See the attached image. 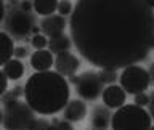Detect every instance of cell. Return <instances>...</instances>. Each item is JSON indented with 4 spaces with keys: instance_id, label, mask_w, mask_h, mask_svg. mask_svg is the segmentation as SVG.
I'll list each match as a JSON object with an SVG mask.
<instances>
[{
    "instance_id": "1",
    "label": "cell",
    "mask_w": 154,
    "mask_h": 130,
    "mask_svg": "<svg viewBox=\"0 0 154 130\" xmlns=\"http://www.w3.org/2000/svg\"><path fill=\"white\" fill-rule=\"evenodd\" d=\"M77 51L100 69L146 60L154 45V10L146 0H79L69 19Z\"/></svg>"
},
{
    "instance_id": "2",
    "label": "cell",
    "mask_w": 154,
    "mask_h": 130,
    "mask_svg": "<svg viewBox=\"0 0 154 130\" xmlns=\"http://www.w3.org/2000/svg\"><path fill=\"white\" fill-rule=\"evenodd\" d=\"M69 82L56 71L34 72L24 85L26 103L42 116H51L64 108L69 103Z\"/></svg>"
},
{
    "instance_id": "3",
    "label": "cell",
    "mask_w": 154,
    "mask_h": 130,
    "mask_svg": "<svg viewBox=\"0 0 154 130\" xmlns=\"http://www.w3.org/2000/svg\"><path fill=\"white\" fill-rule=\"evenodd\" d=\"M151 114L137 104H124L116 109L111 120L112 130H151Z\"/></svg>"
},
{
    "instance_id": "4",
    "label": "cell",
    "mask_w": 154,
    "mask_h": 130,
    "mask_svg": "<svg viewBox=\"0 0 154 130\" xmlns=\"http://www.w3.org/2000/svg\"><path fill=\"white\" fill-rule=\"evenodd\" d=\"M35 111L26 101H10L3 103L2 125L3 130H31L35 122Z\"/></svg>"
},
{
    "instance_id": "5",
    "label": "cell",
    "mask_w": 154,
    "mask_h": 130,
    "mask_svg": "<svg viewBox=\"0 0 154 130\" xmlns=\"http://www.w3.org/2000/svg\"><path fill=\"white\" fill-rule=\"evenodd\" d=\"M120 87L127 91L128 95H138V93H144L149 88V84H151V76L149 72L141 66H128L122 69L119 77Z\"/></svg>"
},
{
    "instance_id": "6",
    "label": "cell",
    "mask_w": 154,
    "mask_h": 130,
    "mask_svg": "<svg viewBox=\"0 0 154 130\" xmlns=\"http://www.w3.org/2000/svg\"><path fill=\"white\" fill-rule=\"evenodd\" d=\"M75 90L82 100L87 101H95L103 95V82H101L100 76L96 72L91 71H85L77 77V84H75Z\"/></svg>"
},
{
    "instance_id": "7",
    "label": "cell",
    "mask_w": 154,
    "mask_h": 130,
    "mask_svg": "<svg viewBox=\"0 0 154 130\" xmlns=\"http://www.w3.org/2000/svg\"><path fill=\"white\" fill-rule=\"evenodd\" d=\"M5 27L10 34L16 37H26L29 32H32L34 18L27 11H23L21 8H13L5 18Z\"/></svg>"
},
{
    "instance_id": "8",
    "label": "cell",
    "mask_w": 154,
    "mask_h": 130,
    "mask_svg": "<svg viewBox=\"0 0 154 130\" xmlns=\"http://www.w3.org/2000/svg\"><path fill=\"white\" fill-rule=\"evenodd\" d=\"M79 66H80L79 58L75 55H72L71 51H64L61 55H56V58H55V69L63 77L74 76L77 69H79Z\"/></svg>"
},
{
    "instance_id": "9",
    "label": "cell",
    "mask_w": 154,
    "mask_h": 130,
    "mask_svg": "<svg viewBox=\"0 0 154 130\" xmlns=\"http://www.w3.org/2000/svg\"><path fill=\"white\" fill-rule=\"evenodd\" d=\"M127 100V91H125L120 85H108L103 91V101L106 104V108L109 109H119L125 104Z\"/></svg>"
},
{
    "instance_id": "10",
    "label": "cell",
    "mask_w": 154,
    "mask_h": 130,
    "mask_svg": "<svg viewBox=\"0 0 154 130\" xmlns=\"http://www.w3.org/2000/svg\"><path fill=\"white\" fill-rule=\"evenodd\" d=\"M66 26H67V21H66L64 16H61V14H53V16L43 18L42 23H40L42 34L47 36L48 39L64 34V27Z\"/></svg>"
},
{
    "instance_id": "11",
    "label": "cell",
    "mask_w": 154,
    "mask_h": 130,
    "mask_svg": "<svg viewBox=\"0 0 154 130\" xmlns=\"http://www.w3.org/2000/svg\"><path fill=\"white\" fill-rule=\"evenodd\" d=\"M31 66L35 69V72H45L50 71L55 64V58L50 50H37L31 55Z\"/></svg>"
},
{
    "instance_id": "12",
    "label": "cell",
    "mask_w": 154,
    "mask_h": 130,
    "mask_svg": "<svg viewBox=\"0 0 154 130\" xmlns=\"http://www.w3.org/2000/svg\"><path fill=\"white\" fill-rule=\"evenodd\" d=\"M87 116V104L82 100H71L64 108V120L80 122Z\"/></svg>"
},
{
    "instance_id": "13",
    "label": "cell",
    "mask_w": 154,
    "mask_h": 130,
    "mask_svg": "<svg viewBox=\"0 0 154 130\" xmlns=\"http://www.w3.org/2000/svg\"><path fill=\"white\" fill-rule=\"evenodd\" d=\"M71 47H72V39L67 37L66 34H61V36L48 39V50H50L53 55H61V53H64V51H69Z\"/></svg>"
},
{
    "instance_id": "14",
    "label": "cell",
    "mask_w": 154,
    "mask_h": 130,
    "mask_svg": "<svg viewBox=\"0 0 154 130\" xmlns=\"http://www.w3.org/2000/svg\"><path fill=\"white\" fill-rule=\"evenodd\" d=\"M112 120V114L109 113V108H96L91 116V124L96 130H108Z\"/></svg>"
},
{
    "instance_id": "15",
    "label": "cell",
    "mask_w": 154,
    "mask_h": 130,
    "mask_svg": "<svg viewBox=\"0 0 154 130\" xmlns=\"http://www.w3.org/2000/svg\"><path fill=\"white\" fill-rule=\"evenodd\" d=\"M2 72L10 80H18L24 76V64L19 60H16V58H13V60H10L3 64Z\"/></svg>"
},
{
    "instance_id": "16",
    "label": "cell",
    "mask_w": 154,
    "mask_h": 130,
    "mask_svg": "<svg viewBox=\"0 0 154 130\" xmlns=\"http://www.w3.org/2000/svg\"><path fill=\"white\" fill-rule=\"evenodd\" d=\"M58 3L60 0H32L34 11L45 18L53 16V13L58 11Z\"/></svg>"
},
{
    "instance_id": "17",
    "label": "cell",
    "mask_w": 154,
    "mask_h": 130,
    "mask_svg": "<svg viewBox=\"0 0 154 130\" xmlns=\"http://www.w3.org/2000/svg\"><path fill=\"white\" fill-rule=\"evenodd\" d=\"M0 40H2V63L5 64L7 61L13 60L14 58V45H13V40L10 37L8 32H2L0 34Z\"/></svg>"
},
{
    "instance_id": "18",
    "label": "cell",
    "mask_w": 154,
    "mask_h": 130,
    "mask_svg": "<svg viewBox=\"0 0 154 130\" xmlns=\"http://www.w3.org/2000/svg\"><path fill=\"white\" fill-rule=\"evenodd\" d=\"M31 45L37 50H45L48 47V37L43 36V34H38V36H34L32 40H31Z\"/></svg>"
},
{
    "instance_id": "19",
    "label": "cell",
    "mask_w": 154,
    "mask_h": 130,
    "mask_svg": "<svg viewBox=\"0 0 154 130\" xmlns=\"http://www.w3.org/2000/svg\"><path fill=\"white\" fill-rule=\"evenodd\" d=\"M24 88L21 87H14L11 91H7L5 95H2V103H10V101H16L21 95H24Z\"/></svg>"
},
{
    "instance_id": "20",
    "label": "cell",
    "mask_w": 154,
    "mask_h": 130,
    "mask_svg": "<svg viewBox=\"0 0 154 130\" xmlns=\"http://www.w3.org/2000/svg\"><path fill=\"white\" fill-rule=\"evenodd\" d=\"M100 79L103 84H108V85H112L116 79H117V71H108V69H101L100 72Z\"/></svg>"
},
{
    "instance_id": "21",
    "label": "cell",
    "mask_w": 154,
    "mask_h": 130,
    "mask_svg": "<svg viewBox=\"0 0 154 130\" xmlns=\"http://www.w3.org/2000/svg\"><path fill=\"white\" fill-rule=\"evenodd\" d=\"M48 130H74V127H72V124L69 122V120H58V119H55L50 124V128Z\"/></svg>"
},
{
    "instance_id": "22",
    "label": "cell",
    "mask_w": 154,
    "mask_h": 130,
    "mask_svg": "<svg viewBox=\"0 0 154 130\" xmlns=\"http://www.w3.org/2000/svg\"><path fill=\"white\" fill-rule=\"evenodd\" d=\"M74 11V7H72L71 2H67V0H61L60 3H58V14H61V16H67V14H72Z\"/></svg>"
},
{
    "instance_id": "23",
    "label": "cell",
    "mask_w": 154,
    "mask_h": 130,
    "mask_svg": "<svg viewBox=\"0 0 154 130\" xmlns=\"http://www.w3.org/2000/svg\"><path fill=\"white\" fill-rule=\"evenodd\" d=\"M149 101H151V96H149V95L138 93V95H135V98H133V104L144 108V106H149Z\"/></svg>"
},
{
    "instance_id": "24",
    "label": "cell",
    "mask_w": 154,
    "mask_h": 130,
    "mask_svg": "<svg viewBox=\"0 0 154 130\" xmlns=\"http://www.w3.org/2000/svg\"><path fill=\"white\" fill-rule=\"evenodd\" d=\"M48 128H50V122H48V120H45V119H37L35 122H34V125H32L31 130H48Z\"/></svg>"
},
{
    "instance_id": "25",
    "label": "cell",
    "mask_w": 154,
    "mask_h": 130,
    "mask_svg": "<svg viewBox=\"0 0 154 130\" xmlns=\"http://www.w3.org/2000/svg\"><path fill=\"white\" fill-rule=\"evenodd\" d=\"M27 55V50L24 47H16V50H14V58L16 60H21V58H24Z\"/></svg>"
},
{
    "instance_id": "26",
    "label": "cell",
    "mask_w": 154,
    "mask_h": 130,
    "mask_svg": "<svg viewBox=\"0 0 154 130\" xmlns=\"http://www.w3.org/2000/svg\"><path fill=\"white\" fill-rule=\"evenodd\" d=\"M0 79H2V95H5V93L8 91V80H10V79L3 74V72L0 74Z\"/></svg>"
},
{
    "instance_id": "27",
    "label": "cell",
    "mask_w": 154,
    "mask_h": 130,
    "mask_svg": "<svg viewBox=\"0 0 154 130\" xmlns=\"http://www.w3.org/2000/svg\"><path fill=\"white\" fill-rule=\"evenodd\" d=\"M19 8L23 10V11H31V10H34V5L32 2H21V5H19Z\"/></svg>"
},
{
    "instance_id": "28",
    "label": "cell",
    "mask_w": 154,
    "mask_h": 130,
    "mask_svg": "<svg viewBox=\"0 0 154 130\" xmlns=\"http://www.w3.org/2000/svg\"><path fill=\"white\" fill-rule=\"evenodd\" d=\"M149 114L154 117V93L151 95V101H149Z\"/></svg>"
},
{
    "instance_id": "29",
    "label": "cell",
    "mask_w": 154,
    "mask_h": 130,
    "mask_svg": "<svg viewBox=\"0 0 154 130\" xmlns=\"http://www.w3.org/2000/svg\"><path fill=\"white\" fill-rule=\"evenodd\" d=\"M149 76H151V82H154V63H151V66H149Z\"/></svg>"
},
{
    "instance_id": "30",
    "label": "cell",
    "mask_w": 154,
    "mask_h": 130,
    "mask_svg": "<svg viewBox=\"0 0 154 130\" xmlns=\"http://www.w3.org/2000/svg\"><path fill=\"white\" fill-rule=\"evenodd\" d=\"M69 82L75 85V84H77V76H71V77H69Z\"/></svg>"
},
{
    "instance_id": "31",
    "label": "cell",
    "mask_w": 154,
    "mask_h": 130,
    "mask_svg": "<svg viewBox=\"0 0 154 130\" xmlns=\"http://www.w3.org/2000/svg\"><path fill=\"white\" fill-rule=\"evenodd\" d=\"M146 3L149 5V7H151L152 10H154V0H146Z\"/></svg>"
},
{
    "instance_id": "32",
    "label": "cell",
    "mask_w": 154,
    "mask_h": 130,
    "mask_svg": "<svg viewBox=\"0 0 154 130\" xmlns=\"http://www.w3.org/2000/svg\"><path fill=\"white\" fill-rule=\"evenodd\" d=\"M151 130H154V125H152V127H151Z\"/></svg>"
},
{
    "instance_id": "33",
    "label": "cell",
    "mask_w": 154,
    "mask_h": 130,
    "mask_svg": "<svg viewBox=\"0 0 154 130\" xmlns=\"http://www.w3.org/2000/svg\"><path fill=\"white\" fill-rule=\"evenodd\" d=\"M91 130H96V128H91Z\"/></svg>"
},
{
    "instance_id": "34",
    "label": "cell",
    "mask_w": 154,
    "mask_h": 130,
    "mask_svg": "<svg viewBox=\"0 0 154 130\" xmlns=\"http://www.w3.org/2000/svg\"><path fill=\"white\" fill-rule=\"evenodd\" d=\"M152 48H154V45H152Z\"/></svg>"
}]
</instances>
